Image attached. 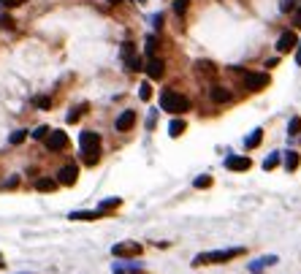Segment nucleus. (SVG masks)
I'll use <instances>...</instances> for the list:
<instances>
[{"mask_svg": "<svg viewBox=\"0 0 301 274\" xmlns=\"http://www.w3.org/2000/svg\"><path fill=\"white\" fill-rule=\"evenodd\" d=\"M79 144H82V155H84V163L87 166H95L98 158H100V136L95 130H84L82 136H79Z\"/></svg>", "mask_w": 301, "mask_h": 274, "instance_id": "nucleus-1", "label": "nucleus"}, {"mask_svg": "<svg viewBox=\"0 0 301 274\" xmlns=\"http://www.w3.org/2000/svg\"><path fill=\"white\" fill-rule=\"evenodd\" d=\"M160 109L171 111V114H185V111L190 109V101H187L185 95H179V92H174V90H163V95H160Z\"/></svg>", "mask_w": 301, "mask_h": 274, "instance_id": "nucleus-2", "label": "nucleus"}, {"mask_svg": "<svg viewBox=\"0 0 301 274\" xmlns=\"http://www.w3.org/2000/svg\"><path fill=\"white\" fill-rule=\"evenodd\" d=\"M242 247H233V250H215V252H204V255H198L193 263H223V260H231V258H236V255H242Z\"/></svg>", "mask_w": 301, "mask_h": 274, "instance_id": "nucleus-3", "label": "nucleus"}, {"mask_svg": "<svg viewBox=\"0 0 301 274\" xmlns=\"http://www.w3.org/2000/svg\"><path fill=\"white\" fill-rule=\"evenodd\" d=\"M44 142H46V150L49 152H60L68 147V136H65V130H49V136Z\"/></svg>", "mask_w": 301, "mask_h": 274, "instance_id": "nucleus-4", "label": "nucleus"}, {"mask_svg": "<svg viewBox=\"0 0 301 274\" xmlns=\"http://www.w3.org/2000/svg\"><path fill=\"white\" fill-rule=\"evenodd\" d=\"M269 82H271L269 73H244V87H247V90H252V92L269 87Z\"/></svg>", "mask_w": 301, "mask_h": 274, "instance_id": "nucleus-5", "label": "nucleus"}, {"mask_svg": "<svg viewBox=\"0 0 301 274\" xmlns=\"http://www.w3.org/2000/svg\"><path fill=\"white\" fill-rule=\"evenodd\" d=\"M122 60H125V65H128L130 71H141L144 68L141 60H138V55H136V46H133L130 41L122 44Z\"/></svg>", "mask_w": 301, "mask_h": 274, "instance_id": "nucleus-6", "label": "nucleus"}, {"mask_svg": "<svg viewBox=\"0 0 301 274\" xmlns=\"http://www.w3.org/2000/svg\"><path fill=\"white\" fill-rule=\"evenodd\" d=\"M296 33L293 30H285L282 36H279V41H277V52L279 55H285V52H290V49H296Z\"/></svg>", "mask_w": 301, "mask_h": 274, "instance_id": "nucleus-7", "label": "nucleus"}, {"mask_svg": "<svg viewBox=\"0 0 301 274\" xmlns=\"http://www.w3.org/2000/svg\"><path fill=\"white\" fill-rule=\"evenodd\" d=\"M76 174H79V169H76L73 163L63 166L60 174H57V185H73V182H76Z\"/></svg>", "mask_w": 301, "mask_h": 274, "instance_id": "nucleus-8", "label": "nucleus"}, {"mask_svg": "<svg viewBox=\"0 0 301 274\" xmlns=\"http://www.w3.org/2000/svg\"><path fill=\"white\" fill-rule=\"evenodd\" d=\"M114 252L117 258H128V255H138L141 252V244H136V242H128V244H114Z\"/></svg>", "mask_w": 301, "mask_h": 274, "instance_id": "nucleus-9", "label": "nucleus"}, {"mask_svg": "<svg viewBox=\"0 0 301 274\" xmlns=\"http://www.w3.org/2000/svg\"><path fill=\"white\" fill-rule=\"evenodd\" d=\"M133 125H136V111H130V109H128V111H122V114L117 117V130H119V133L130 130Z\"/></svg>", "mask_w": 301, "mask_h": 274, "instance_id": "nucleus-10", "label": "nucleus"}, {"mask_svg": "<svg viewBox=\"0 0 301 274\" xmlns=\"http://www.w3.org/2000/svg\"><path fill=\"white\" fill-rule=\"evenodd\" d=\"M225 166H228L231 171H247V169H250V158H239V155H228V160H225Z\"/></svg>", "mask_w": 301, "mask_h": 274, "instance_id": "nucleus-11", "label": "nucleus"}, {"mask_svg": "<svg viewBox=\"0 0 301 274\" xmlns=\"http://www.w3.org/2000/svg\"><path fill=\"white\" fill-rule=\"evenodd\" d=\"M163 60H158V57H149V63H146V73H149V79H160L163 76Z\"/></svg>", "mask_w": 301, "mask_h": 274, "instance_id": "nucleus-12", "label": "nucleus"}, {"mask_svg": "<svg viewBox=\"0 0 301 274\" xmlns=\"http://www.w3.org/2000/svg\"><path fill=\"white\" fill-rule=\"evenodd\" d=\"M57 188V179H52V177H41L36 182V190H41V193H52Z\"/></svg>", "mask_w": 301, "mask_h": 274, "instance_id": "nucleus-13", "label": "nucleus"}, {"mask_svg": "<svg viewBox=\"0 0 301 274\" xmlns=\"http://www.w3.org/2000/svg\"><path fill=\"white\" fill-rule=\"evenodd\" d=\"M228 98H231L228 90H223V87H217V84L212 87V101H215V103H225Z\"/></svg>", "mask_w": 301, "mask_h": 274, "instance_id": "nucleus-14", "label": "nucleus"}, {"mask_svg": "<svg viewBox=\"0 0 301 274\" xmlns=\"http://www.w3.org/2000/svg\"><path fill=\"white\" fill-rule=\"evenodd\" d=\"M185 119H171V125H169V133H171V139H177V136H182L185 133Z\"/></svg>", "mask_w": 301, "mask_h": 274, "instance_id": "nucleus-15", "label": "nucleus"}, {"mask_svg": "<svg viewBox=\"0 0 301 274\" xmlns=\"http://www.w3.org/2000/svg\"><path fill=\"white\" fill-rule=\"evenodd\" d=\"M285 169H287V171H296V169H298V152L287 150V155H285Z\"/></svg>", "mask_w": 301, "mask_h": 274, "instance_id": "nucleus-16", "label": "nucleus"}, {"mask_svg": "<svg viewBox=\"0 0 301 274\" xmlns=\"http://www.w3.org/2000/svg\"><path fill=\"white\" fill-rule=\"evenodd\" d=\"M260 136H263V130H260V128H258V130H252V133H250V139H247V144H244V147H247V150H255V147L260 144Z\"/></svg>", "mask_w": 301, "mask_h": 274, "instance_id": "nucleus-17", "label": "nucleus"}, {"mask_svg": "<svg viewBox=\"0 0 301 274\" xmlns=\"http://www.w3.org/2000/svg\"><path fill=\"white\" fill-rule=\"evenodd\" d=\"M100 212H73L71 220H98Z\"/></svg>", "mask_w": 301, "mask_h": 274, "instance_id": "nucleus-18", "label": "nucleus"}, {"mask_svg": "<svg viewBox=\"0 0 301 274\" xmlns=\"http://www.w3.org/2000/svg\"><path fill=\"white\" fill-rule=\"evenodd\" d=\"M287 133H290V136H298V133H301V117H293V119H290Z\"/></svg>", "mask_w": 301, "mask_h": 274, "instance_id": "nucleus-19", "label": "nucleus"}, {"mask_svg": "<svg viewBox=\"0 0 301 274\" xmlns=\"http://www.w3.org/2000/svg\"><path fill=\"white\" fill-rule=\"evenodd\" d=\"M49 130H52V128H46V125H41V128H36V130H33V139H36V142L41 139V142H44V139L49 136Z\"/></svg>", "mask_w": 301, "mask_h": 274, "instance_id": "nucleus-20", "label": "nucleus"}, {"mask_svg": "<svg viewBox=\"0 0 301 274\" xmlns=\"http://www.w3.org/2000/svg\"><path fill=\"white\" fill-rule=\"evenodd\" d=\"M114 206H119V198H109V201H103V204H100V209H98V212L103 215L106 209H114Z\"/></svg>", "mask_w": 301, "mask_h": 274, "instance_id": "nucleus-21", "label": "nucleus"}, {"mask_svg": "<svg viewBox=\"0 0 301 274\" xmlns=\"http://www.w3.org/2000/svg\"><path fill=\"white\" fill-rule=\"evenodd\" d=\"M277 163H279V155H277V152H271V155L263 160V169H274Z\"/></svg>", "mask_w": 301, "mask_h": 274, "instance_id": "nucleus-22", "label": "nucleus"}, {"mask_svg": "<svg viewBox=\"0 0 301 274\" xmlns=\"http://www.w3.org/2000/svg\"><path fill=\"white\" fill-rule=\"evenodd\" d=\"M84 109H87V106H76V109H73L71 114H68V122H76V119L84 114Z\"/></svg>", "mask_w": 301, "mask_h": 274, "instance_id": "nucleus-23", "label": "nucleus"}, {"mask_svg": "<svg viewBox=\"0 0 301 274\" xmlns=\"http://www.w3.org/2000/svg\"><path fill=\"white\" fill-rule=\"evenodd\" d=\"M155 46H158L155 36H149V38H146V55H149V57H155Z\"/></svg>", "mask_w": 301, "mask_h": 274, "instance_id": "nucleus-24", "label": "nucleus"}, {"mask_svg": "<svg viewBox=\"0 0 301 274\" xmlns=\"http://www.w3.org/2000/svg\"><path fill=\"white\" fill-rule=\"evenodd\" d=\"M174 11H177V14L182 17L185 11H187V0H174Z\"/></svg>", "mask_w": 301, "mask_h": 274, "instance_id": "nucleus-25", "label": "nucleus"}, {"mask_svg": "<svg viewBox=\"0 0 301 274\" xmlns=\"http://www.w3.org/2000/svg\"><path fill=\"white\" fill-rule=\"evenodd\" d=\"M25 136H28L25 130H14V133H11V144H22V142H25Z\"/></svg>", "mask_w": 301, "mask_h": 274, "instance_id": "nucleus-26", "label": "nucleus"}, {"mask_svg": "<svg viewBox=\"0 0 301 274\" xmlns=\"http://www.w3.org/2000/svg\"><path fill=\"white\" fill-rule=\"evenodd\" d=\"M138 95H141V101H149V95H152V87L149 84H141V90H138Z\"/></svg>", "mask_w": 301, "mask_h": 274, "instance_id": "nucleus-27", "label": "nucleus"}, {"mask_svg": "<svg viewBox=\"0 0 301 274\" xmlns=\"http://www.w3.org/2000/svg\"><path fill=\"white\" fill-rule=\"evenodd\" d=\"M36 106H38V109H49L52 101H49L46 95H38V98H36Z\"/></svg>", "mask_w": 301, "mask_h": 274, "instance_id": "nucleus-28", "label": "nucleus"}, {"mask_svg": "<svg viewBox=\"0 0 301 274\" xmlns=\"http://www.w3.org/2000/svg\"><path fill=\"white\" fill-rule=\"evenodd\" d=\"M0 25H3V28H9V30H11V28H14V19H11L9 14H0Z\"/></svg>", "mask_w": 301, "mask_h": 274, "instance_id": "nucleus-29", "label": "nucleus"}, {"mask_svg": "<svg viewBox=\"0 0 301 274\" xmlns=\"http://www.w3.org/2000/svg\"><path fill=\"white\" fill-rule=\"evenodd\" d=\"M193 185H196V188H209V185H212V179H209V177H198Z\"/></svg>", "mask_w": 301, "mask_h": 274, "instance_id": "nucleus-30", "label": "nucleus"}, {"mask_svg": "<svg viewBox=\"0 0 301 274\" xmlns=\"http://www.w3.org/2000/svg\"><path fill=\"white\" fill-rule=\"evenodd\" d=\"M0 3H3L6 9H14V6H22L25 0H0Z\"/></svg>", "mask_w": 301, "mask_h": 274, "instance_id": "nucleus-31", "label": "nucleus"}, {"mask_svg": "<svg viewBox=\"0 0 301 274\" xmlns=\"http://www.w3.org/2000/svg\"><path fill=\"white\" fill-rule=\"evenodd\" d=\"M279 9H282V11H290V9H293V0H282V3H279Z\"/></svg>", "mask_w": 301, "mask_h": 274, "instance_id": "nucleus-32", "label": "nucleus"}, {"mask_svg": "<svg viewBox=\"0 0 301 274\" xmlns=\"http://www.w3.org/2000/svg\"><path fill=\"white\" fill-rule=\"evenodd\" d=\"M152 25H155V28H160V25H163V14H155V17H152Z\"/></svg>", "mask_w": 301, "mask_h": 274, "instance_id": "nucleus-33", "label": "nucleus"}, {"mask_svg": "<svg viewBox=\"0 0 301 274\" xmlns=\"http://www.w3.org/2000/svg\"><path fill=\"white\" fill-rule=\"evenodd\" d=\"M14 185H19V177H11L9 182H6V188H14Z\"/></svg>", "mask_w": 301, "mask_h": 274, "instance_id": "nucleus-34", "label": "nucleus"}, {"mask_svg": "<svg viewBox=\"0 0 301 274\" xmlns=\"http://www.w3.org/2000/svg\"><path fill=\"white\" fill-rule=\"evenodd\" d=\"M293 25H296V28H301V14H296V19H293Z\"/></svg>", "mask_w": 301, "mask_h": 274, "instance_id": "nucleus-35", "label": "nucleus"}, {"mask_svg": "<svg viewBox=\"0 0 301 274\" xmlns=\"http://www.w3.org/2000/svg\"><path fill=\"white\" fill-rule=\"evenodd\" d=\"M296 63L301 65V44H298V52H296Z\"/></svg>", "mask_w": 301, "mask_h": 274, "instance_id": "nucleus-36", "label": "nucleus"}, {"mask_svg": "<svg viewBox=\"0 0 301 274\" xmlns=\"http://www.w3.org/2000/svg\"><path fill=\"white\" fill-rule=\"evenodd\" d=\"M109 3H122V0H109Z\"/></svg>", "mask_w": 301, "mask_h": 274, "instance_id": "nucleus-37", "label": "nucleus"}, {"mask_svg": "<svg viewBox=\"0 0 301 274\" xmlns=\"http://www.w3.org/2000/svg\"><path fill=\"white\" fill-rule=\"evenodd\" d=\"M0 266H3V255H0Z\"/></svg>", "mask_w": 301, "mask_h": 274, "instance_id": "nucleus-38", "label": "nucleus"}]
</instances>
